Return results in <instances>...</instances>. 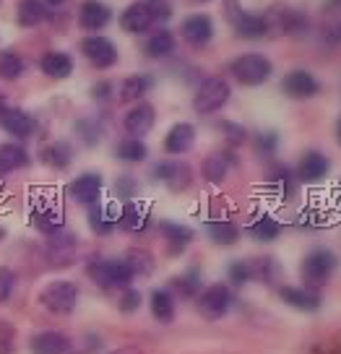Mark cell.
<instances>
[{"mask_svg": "<svg viewBox=\"0 0 341 354\" xmlns=\"http://www.w3.org/2000/svg\"><path fill=\"white\" fill-rule=\"evenodd\" d=\"M78 299H81V289L76 281H68V279H55L44 284L39 292V305L53 315H71L76 310Z\"/></svg>", "mask_w": 341, "mask_h": 354, "instance_id": "1", "label": "cell"}, {"mask_svg": "<svg viewBox=\"0 0 341 354\" xmlns=\"http://www.w3.org/2000/svg\"><path fill=\"white\" fill-rule=\"evenodd\" d=\"M266 21V37L271 34H286V37H305L310 32L308 16L297 8H289V6H271L266 13H261Z\"/></svg>", "mask_w": 341, "mask_h": 354, "instance_id": "2", "label": "cell"}, {"mask_svg": "<svg viewBox=\"0 0 341 354\" xmlns=\"http://www.w3.org/2000/svg\"><path fill=\"white\" fill-rule=\"evenodd\" d=\"M336 268H339V258H336L333 250H329V248H313V250L302 258L299 274L305 279V287L318 289L333 277Z\"/></svg>", "mask_w": 341, "mask_h": 354, "instance_id": "3", "label": "cell"}, {"mask_svg": "<svg viewBox=\"0 0 341 354\" xmlns=\"http://www.w3.org/2000/svg\"><path fill=\"white\" fill-rule=\"evenodd\" d=\"M230 71L242 86H261L274 73V63L261 53H245L232 60Z\"/></svg>", "mask_w": 341, "mask_h": 354, "instance_id": "4", "label": "cell"}, {"mask_svg": "<svg viewBox=\"0 0 341 354\" xmlns=\"http://www.w3.org/2000/svg\"><path fill=\"white\" fill-rule=\"evenodd\" d=\"M230 84L221 76H209L201 81L196 94H193V110L199 112V115H214V112H219L230 102Z\"/></svg>", "mask_w": 341, "mask_h": 354, "instance_id": "5", "label": "cell"}, {"mask_svg": "<svg viewBox=\"0 0 341 354\" xmlns=\"http://www.w3.org/2000/svg\"><path fill=\"white\" fill-rule=\"evenodd\" d=\"M89 277L102 289H125L131 287V281L136 279L122 258H100V261L89 263Z\"/></svg>", "mask_w": 341, "mask_h": 354, "instance_id": "6", "label": "cell"}, {"mask_svg": "<svg viewBox=\"0 0 341 354\" xmlns=\"http://www.w3.org/2000/svg\"><path fill=\"white\" fill-rule=\"evenodd\" d=\"M232 308V289L230 284H211L203 292H199V313L206 321H219Z\"/></svg>", "mask_w": 341, "mask_h": 354, "instance_id": "7", "label": "cell"}, {"mask_svg": "<svg viewBox=\"0 0 341 354\" xmlns=\"http://www.w3.org/2000/svg\"><path fill=\"white\" fill-rule=\"evenodd\" d=\"M47 261L55 266V268H68V266L76 263V255H78V237L68 230H60V232L50 234L47 237Z\"/></svg>", "mask_w": 341, "mask_h": 354, "instance_id": "8", "label": "cell"}, {"mask_svg": "<svg viewBox=\"0 0 341 354\" xmlns=\"http://www.w3.org/2000/svg\"><path fill=\"white\" fill-rule=\"evenodd\" d=\"M227 16L234 34L242 39H264L266 37V21L261 13L242 11L237 6V0H227Z\"/></svg>", "mask_w": 341, "mask_h": 354, "instance_id": "9", "label": "cell"}, {"mask_svg": "<svg viewBox=\"0 0 341 354\" xmlns=\"http://www.w3.org/2000/svg\"><path fill=\"white\" fill-rule=\"evenodd\" d=\"M81 55L86 57L94 68L107 71L118 63V47L112 44V39L102 37V34H89L81 39Z\"/></svg>", "mask_w": 341, "mask_h": 354, "instance_id": "10", "label": "cell"}, {"mask_svg": "<svg viewBox=\"0 0 341 354\" xmlns=\"http://www.w3.org/2000/svg\"><path fill=\"white\" fill-rule=\"evenodd\" d=\"M151 177L156 183H162L172 193H180V190H187L190 183H193V172L185 162H175V159H165L159 165L151 167Z\"/></svg>", "mask_w": 341, "mask_h": 354, "instance_id": "11", "label": "cell"}, {"mask_svg": "<svg viewBox=\"0 0 341 354\" xmlns=\"http://www.w3.org/2000/svg\"><path fill=\"white\" fill-rule=\"evenodd\" d=\"M0 128L8 133L11 138L16 141H26V138H32L34 133H37V120H34L32 115L21 107H3L0 110Z\"/></svg>", "mask_w": 341, "mask_h": 354, "instance_id": "12", "label": "cell"}, {"mask_svg": "<svg viewBox=\"0 0 341 354\" xmlns=\"http://www.w3.org/2000/svg\"><path fill=\"white\" fill-rule=\"evenodd\" d=\"M102 188H104V177L100 172H81L76 180H71L68 185V196L81 203V206H94L102 196Z\"/></svg>", "mask_w": 341, "mask_h": 354, "instance_id": "13", "label": "cell"}, {"mask_svg": "<svg viewBox=\"0 0 341 354\" xmlns=\"http://www.w3.org/2000/svg\"><path fill=\"white\" fill-rule=\"evenodd\" d=\"M282 91H284L289 100H313L320 91V81L310 71L297 68V71H289L282 78Z\"/></svg>", "mask_w": 341, "mask_h": 354, "instance_id": "14", "label": "cell"}, {"mask_svg": "<svg viewBox=\"0 0 341 354\" xmlns=\"http://www.w3.org/2000/svg\"><path fill=\"white\" fill-rule=\"evenodd\" d=\"M180 37L190 47H206L214 39V21L206 13H190L180 24Z\"/></svg>", "mask_w": 341, "mask_h": 354, "instance_id": "15", "label": "cell"}, {"mask_svg": "<svg viewBox=\"0 0 341 354\" xmlns=\"http://www.w3.org/2000/svg\"><path fill=\"white\" fill-rule=\"evenodd\" d=\"M156 24L151 3H131L120 13V29L128 34H146Z\"/></svg>", "mask_w": 341, "mask_h": 354, "instance_id": "16", "label": "cell"}, {"mask_svg": "<svg viewBox=\"0 0 341 354\" xmlns=\"http://www.w3.org/2000/svg\"><path fill=\"white\" fill-rule=\"evenodd\" d=\"M118 227H120L122 232L143 234L151 227V211L146 209L143 203L125 201L120 209H118Z\"/></svg>", "mask_w": 341, "mask_h": 354, "instance_id": "17", "label": "cell"}, {"mask_svg": "<svg viewBox=\"0 0 341 354\" xmlns=\"http://www.w3.org/2000/svg\"><path fill=\"white\" fill-rule=\"evenodd\" d=\"M331 172V159L318 149H308L305 154L299 156V165H297V180L299 183H320L326 180Z\"/></svg>", "mask_w": 341, "mask_h": 354, "instance_id": "18", "label": "cell"}, {"mask_svg": "<svg viewBox=\"0 0 341 354\" xmlns=\"http://www.w3.org/2000/svg\"><path fill=\"white\" fill-rule=\"evenodd\" d=\"M154 120H156L154 107H151L149 102H136L131 110L125 112L122 128H125V133H128L131 138H143L146 133L154 128Z\"/></svg>", "mask_w": 341, "mask_h": 354, "instance_id": "19", "label": "cell"}, {"mask_svg": "<svg viewBox=\"0 0 341 354\" xmlns=\"http://www.w3.org/2000/svg\"><path fill=\"white\" fill-rule=\"evenodd\" d=\"M32 224L42 234L50 237V234L66 230V216H63V211L57 209L55 203H50V201H37L32 206Z\"/></svg>", "mask_w": 341, "mask_h": 354, "instance_id": "20", "label": "cell"}, {"mask_svg": "<svg viewBox=\"0 0 341 354\" xmlns=\"http://www.w3.org/2000/svg\"><path fill=\"white\" fill-rule=\"evenodd\" d=\"M112 21V8L102 0H84L78 8V26L97 34Z\"/></svg>", "mask_w": 341, "mask_h": 354, "instance_id": "21", "label": "cell"}, {"mask_svg": "<svg viewBox=\"0 0 341 354\" xmlns=\"http://www.w3.org/2000/svg\"><path fill=\"white\" fill-rule=\"evenodd\" d=\"M156 230H159L162 240L167 243V250H169V255H180L187 245L193 243V237H196V232H193L187 224L169 221V219L159 221V224H156Z\"/></svg>", "mask_w": 341, "mask_h": 354, "instance_id": "22", "label": "cell"}, {"mask_svg": "<svg viewBox=\"0 0 341 354\" xmlns=\"http://www.w3.org/2000/svg\"><path fill=\"white\" fill-rule=\"evenodd\" d=\"M234 162H237L234 154L227 151V149L214 151V154H209L206 159H203V165H201V175H203V180L211 183V185H221V183L227 180V175H230V169L234 167Z\"/></svg>", "mask_w": 341, "mask_h": 354, "instance_id": "23", "label": "cell"}, {"mask_svg": "<svg viewBox=\"0 0 341 354\" xmlns=\"http://www.w3.org/2000/svg\"><path fill=\"white\" fill-rule=\"evenodd\" d=\"M279 299L299 313H318L323 305L320 295L310 287H279Z\"/></svg>", "mask_w": 341, "mask_h": 354, "instance_id": "24", "label": "cell"}, {"mask_svg": "<svg viewBox=\"0 0 341 354\" xmlns=\"http://www.w3.org/2000/svg\"><path fill=\"white\" fill-rule=\"evenodd\" d=\"M196 144V128L190 122H175L165 136V151L172 156L187 154Z\"/></svg>", "mask_w": 341, "mask_h": 354, "instance_id": "25", "label": "cell"}, {"mask_svg": "<svg viewBox=\"0 0 341 354\" xmlns=\"http://www.w3.org/2000/svg\"><path fill=\"white\" fill-rule=\"evenodd\" d=\"M32 354H71V339L60 331H39L29 342Z\"/></svg>", "mask_w": 341, "mask_h": 354, "instance_id": "26", "label": "cell"}, {"mask_svg": "<svg viewBox=\"0 0 341 354\" xmlns=\"http://www.w3.org/2000/svg\"><path fill=\"white\" fill-rule=\"evenodd\" d=\"M151 86H154V76L151 73H133V76H128L120 84L118 97L125 104H136V102H143V97L151 91Z\"/></svg>", "mask_w": 341, "mask_h": 354, "instance_id": "27", "label": "cell"}, {"mask_svg": "<svg viewBox=\"0 0 341 354\" xmlns=\"http://www.w3.org/2000/svg\"><path fill=\"white\" fill-rule=\"evenodd\" d=\"M39 71H42L47 78H55V81H63L73 73V57L63 53V50H50L39 57Z\"/></svg>", "mask_w": 341, "mask_h": 354, "instance_id": "28", "label": "cell"}, {"mask_svg": "<svg viewBox=\"0 0 341 354\" xmlns=\"http://www.w3.org/2000/svg\"><path fill=\"white\" fill-rule=\"evenodd\" d=\"M89 227H91L94 234L107 237V234H112L118 230V211L97 201L94 206H89Z\"/></svg>", "mask_w": 341, "mask_h": 354, "instance_id": "29", "label": "cell"}, {"mask_svg": "<svg viewBox=\"0 0 341 354\" xmlns=\"http://www.w3.org/2000/svg\"><path fill=\"white\" fill-rule=\"evenodd\" d=\"M245 232L253 237L255 243H274L279 240V234H282V221L274 219L271 214H261V216H255L250 224H248V230Z\"/></svg>", "mask_w": 341, "mask_h": 354, "instance_id": "30", "label": "cell"}, {"mask_svg": "<svg viewBox=\"0 0 341 354\" xmlns=\"http://www.w3.org/2000/svg\"><path fill=\"white\" fill-rule=\"evenodd\" d=\"M206 234H209V240L214 245L232 248L240 240V227L230 219H209L206 221Z\"/></svg>", "mask_w": 341, "mask_h": 354, "instance_id": "31", "label": "cell"}, {"mask_svg": "<svg viewBox=\"0 0 341 354\" xmlns=\"http://www.w3.org/2000/svg\"><path fill=\"white\" fill-rule=\"evenodd\" d=\"M143 53H146V57H151V60H162V57L172 55L175 53V34L169 32V29H156L149 39H146V44H143Z\"/></svg>", "mask_w": 341, "mask_h": 354, "instance_id": "32", "label": "cell"}, {"mask_svg": "<svg viewBox=\"0 0 341 354\" xmlns=\"http://www.w3.org/2000/svg\"><path fill=\"white\" fill-rule=\"evenodd\" d=\"M149 310L159 323H172L175 321V297L169 289H154L149 297Z\"/></svg>", "mask_w": 341, "mask_h": 354, "instance_id": "33", "label": "cell"}, {"mask_svg": "<svg viewBox=\"0 0 341 354\" xmlns=\"http://www.w3.org/2000/svg\"><path fill=\"white\" fill-rule=\"evenodd\" d=\"M47 6H44L42 0H21L19 3V8H16V19H19V26L24 29H34V26H39L42 21H47Z\"/></svg>", "mask_w": 341, "mask_h": 354, "instance_id": "34", "label": "cell"}, {"mask_svg": "<svg viewBox=\"0 0 341 354\" xmlns=\"http://www.w3.org/2000/svg\"><path fill=\"white\" fill-rule=\"evenodd\" d=\"M32 159L21 144H0V175H8L16 169H24Z\"/></svg>", "mask_w": 341, "mask_h": 354, "instance_id": "35", "label": "cell"}, {"mask_svg": "<svg viewBox=\"0 0 341 354\" xmlns=\"http://www.w3.org/2000/svg\"><path fill=\"white\" fill-rule=\"evenodd\" d=\"M73 156H76V151L68 141H53L50 146L42 149V162L47 167H53V169H68Z\"/></svg>", "mask_w": 341, "mask_h": 354, "instance_id": "36", "label": "cell"}, {"mask_svg": "<svg viewBox=\"0 0 341 354\" xmlns=\"http://www.w3.org/2000/svg\"><path fill=\"white\" fill-rule=\"evenodd\" d=\"M268 188L274 190L276 196H282V198H289L295 188H297V175L284 165H276L271 172H268Z\"/></svg>", "mask_w": 341, "mask_h": 354, "instance_id": "37", "label": "cell"}, {"mask_svg": "<svg viewBox=\"0 0 341 354\" xmlns=\"http://www.w3.org/2000/svg\"><path fill=\"white\" fill-rule=\"evenodd\" d=\"M115 156L125 165H138L149 156V149L143 144V138H131L128 136V138H122L120 144L115 146Z\"/></svg>", "mask_w": 341, "mask_h": 354, "instance_id": "38", "label": "cell"}, {"mask_svg": "<svg viewBox=\"0 0 341 354\" xmlns=\"http://www.w3.org/2000/svg\"><path fill=\"white\" fill-rule=\"evenodd\" d=\"M122 261L128 263L133 277H149L154 271V255L149 253V250H143V248H131Z\"/></svg>", "mask_w": 341, "mask_h": 354, "instance_id": "39", "label": "cell"}, {"mask_svg": "<svg viewBox=\"0 0 341 354\" xmlns=\"http://www.w3.org/2000/svg\"><path fill=\"white\" fill-rule=\"evenodd\" d=\"M172 289H175V295H180L183 299L187 297H196L201 292V274L196 268H190L185 274H180L177 279H172Z\"/></svg>", "mask_w": 341, "mask_h": 354, "instance_id": "40", "label": "cell"}, {"mask_svg": "<svg viewBox=\"0 0 341 354\" xmlns=\"http://www.w3.org/2000/svg\"><path fill=\"white\" fill-rule=\"evenodd\" d=\"M76 133H78V138H81L86 146H94V144H100L102 141L104 128H102V122L94 120V118H81V120L76 122Z\"/></svg>", "mask_w": 341, "mask_h": 354, "instance_id": "41", "label": "cell"}, {"mask_svg": "<svg viewBox=\"0 0 341 354\" xmlns=\"http://www.w3.org/2000/svg\"><path fill=\"white\" fill-rule=\"evenodd\" d=\"M21 73H24V60L19 53H13V50L0 53V78L13 81V78H19Z\"/></svg>", "mask_w": 341, "mask_h": 354, "instance_id": "42", "label": "cell"}, {"mask_svg": "<svg viewBox=\"0 0 341 354\" xmlns=\"http://www.w3.org/2000/svg\"><path fill=\"white\" fill-rule=\"evenodd\" d=\"M230 284L232 287H245L248 281H253V268H250V261H232L230 268Z\"/></svg>", "mask_w": 341, "mask_h": 354, "instance_id": "43", "label": "cell"}, {"mask_svg": "<svg viewBox=\"0 0 341 354\" xmlns=\"http://www.w3.org/2000/svg\"><path fill=\"white\" fill-rule=\"evenodd\" d=\"M318 39L323 47H339L341 44V19H329L320 24Z\"/></svg>", "mask_w": 341, "mask_h": 354, "instance_id": "44", "label": "cell"}, {"mask_svg": "<svg viewBox=\"0 0 341 354\" xmlns=\"http://www.w3.org/2000/svg\"><path fill=\"white\" fill-rule=\"evenodd\" d=\"M276 149H279V133L264 131L255 136V151L261 156H274Z\"/></svg>", "mask_w": 341, "mask_h": 354, "instance_id": "45", "label": "cell"}, {"mask_svg": "<svg viewBox=\"0 0 341 354\" xmlns=\"http://www.w3.org/2000/svg\"><path fill=\"white\" fill-rule=\"evenodd\" d=\"M16 326L11 321H0V354H13L16 352Z\"/></svg>", "mask_w": 341, "mask_h": 354, "instance_id": "46", "label": "cell"}, {"mask_svg": "<svg viewBox=\"0 0 341 354\" xmlns=\"http://www.w3.org/2000/svg\"><path fill=\"white\" fill-rule=\"evenodd\" d=\"M16 274H13L8 266H0V302H8L16 292Z\"/></svg>", "mask_w": 341, "mask_h": 354, "instance_id": "47", "label": "cell"}, {"mask_svg": "<svg viewBox=\"0 0 341 354\" xmlns=\"http://www.w3.org/2000/svg\"><path fill=\"white\" fill-rule=\"evenodd\" d=\"M138 193V180L131 175H120L115 180V196L122 201H133V196Z\"/></svg>", "mask_w": 341, "mask_h": 354, "instance_id": "48", "label": "cell"}, {"mask_svg": "<svg viewBox=\"0 0 341 354\" xmlns=\"http://www.w3.org/2000/svg\"><path fill=\"white\" fill-rule=\"evenodd\" d=\"M120 310L125 313V315H131V313H136V310L141 308V292L133 287H125L120 289Z\"/></svg>", "mask_w": 341, "mask_h": 354, "instance_id": "49", "label": "cell"}, {"mask_svg": "<svg viewBox=\"0 0 341 354\" xmlns=\"http://www.w3.org/2000/svg\"><path fill=\"white\" fill-rule=\"evenodd\" d=\"M221 128H224V133H227V141H230L232 149H234V146H242V144H245V138H248L245 128L234 125V122H224Z\"/></svg>", "mask_w": 341, "mask_h": 354, "instance_id": "50", "label": "cell"}, {"mask_svg": "<svg viewBox=\"0 0 341 354\" xmlns=\"http://www.w3.org/2000/svg\"><path fill=\"white\" fill-rule=\"evenodd\" d=\"M323 224H326V219L318 216L315 211H305V214L299 216V227H308V230H315V227H323Z\"/></svg>", "mask_w": 341, "mask_h": 354, "instance_id": "51", "label": "cell"}, {"mask_svg": "<svg viewBox=\"0 0 341 354\" xmlns=\"http://www.w3.org/2000/svg\"><path fill=\"white\" fill-rule=\"evenodd\" d=\"M91 97L97 102H107L112 97V84L110 81H102V84H97V86L91 88Z\"/></svg>", "mask_w": 341, "mask_h": 354, "instance_id": "52", "label": "cell"}, {"mask_svg": "<svg viewBox=\"0 0 341 354\" xmlns=\"http://www.w3.org/2000/svg\"><path fill=\"white\" fill-rule=\"evenodd\" d=\"M110 354H141L136 346H125V349H118V352H110Z\"/></svg>", "mask_w": 341, "mask_h": 354, "instance_id": "53", "label": "cell"}, {"mask_svg": "<svg viewBox=\"0 0 341 354\" xmlns=\"http://www.w3.org/2000/svg\"><path fill=\"white\" fill-rule=\"evenodd\" d=\"M44 6H53V8H57V6H63V3H66V0H42Z\"/></svg>", "mask_w": 341, "mask_h": 354, "instance_id": "54", "label": "cell"}, {"mask_svg": "<svg viewBox=\"0 0 341 354\" xmlns=\"http://www.w3.org/2000/svg\"><path fill=\"white\" fill-rule=\"evenodd\" d=\"M336 141H339V146H341V115H339V120H336Z\"/></svg>", "mask_w": 341, "mask_h": 354, "instance_id": "55", "label": "cell"}, {"mask_svg": "<svg viewBox=\"0 0 341 354\" xmlns=\"http://www.w3.org/2000/svg\"><path fill=\"white\" fill-rule=\"evenodd\" d=\"M3 107H6V97H3V94H0V110H3Z\"/></svg>", "mask_w": 341, "mask_h": 354, "instance_id": "56", "label": "cell"}, {"mask_svg": "<svg viewBox=\"0 0 341 354\" xmlns=\"http://www.w3.org/2000/svg\"><path fill=\"white\" fill-rule=\"evenodd\" d=\"M3 237H6V230H3V227H0V240H3Z\"/></svg>", "mask_w": 341, "mask_h": 354, "instance_id": "57", "label": "cell"}, {"mask_svg": "<svg viewBox=\"0 0 341 354\" xmlns=\"http://www.w3.org/2000/svg\"><path fill=\"white\" fill-rule=\"evenodd\" d=\"M196 3H209V0H196Z\"/></svg>", "mask_w": 341, "mask_h": 354, "instance_id": "58", "label": "cell"}, {"mask_svg": "<svg viewBox=\"0 0 341 354\" xmlns=\"http://www.w3.org/2000/svg\"><path fill=\"white\" fill-rule=\"evenodd\" d=\"M0 3H3V0H0Z\"/></svg>", "mask_w": 341, "mask_h": 354, "instance_id": "59", "label": "cell"}]
</instances>
